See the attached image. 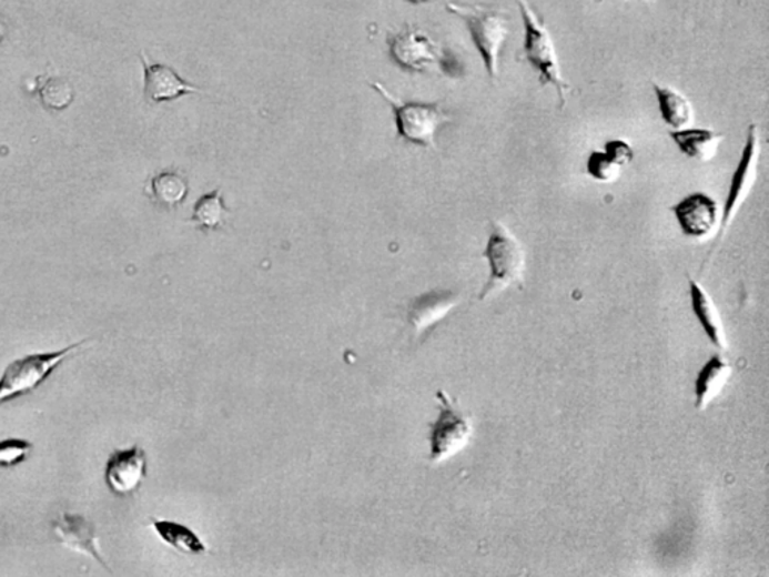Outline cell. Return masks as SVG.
Wrapping results in <instances>:
<instances>
[{
	"label": "cell",
	"mask_w": 769,
	"mask_h": 577,
	"mask_svg": "<svg viewBox=\"0 0 769 577\" xmlns=\"http://www.w3.org/2000/svg\"><path fill=\"white\" fill-rule=\"evenodd\" d=\"M33 445L29 441L10 438L0 441V468H16L28 460Z\"/></svg>",
	"instance_id": "603a6c76"
},
{
	"label": "cell",
	"mask_w": 769,
	"mask_h": 577,
	"mask_svg": "<svg viewBox=\"0 0 769 577\" xmlns=\"http://www.w3.org/2000/svg\"><path fill=\"white\" fill-rule=\"evenodd\" d=\"M688 288H690V303L692 313L696 320L702 326L704 333L707 334L708 341L712 343L717 350L728 351V335H726L724 320L718 312L716 303L708 294L707 288L688 275Z\"/></svg>",
	"instance_id": "5bb4252c"
},
{
	"label": "cell",
	"mask_w": 769,
	"mask_h": 577,
	"mask_svg": "<svg viewBox=\"0 0 769 577\" xmlns=\"http://www.w3.org/2000/svg\"><path fill=\"white\" fill-rule=\"evenodd\" d=\"M760 154H762V140H760L759 125L751 124L749 131H747L746 143H743L737 169H735L732 180H730L728 196H726L724 211H721L716 243H714L705 265H707L708 261H711L717 249L720 247L726 233H728L730 224L733 223L735 216L738 215L741 207L746 205L747 199L750 198L756 181H758Z\"/></svg>",
	"instance_id": "8992f818"
},
{
	"label": "cell",
	"mask_w": 769,
	"mask_h": 577,
	"mask_svg": "<svg viewBox=\"0 0 769 577\" xmlns=\"http://www.w3.org/2000/svg\"><path fill=\"white\" fill-rule=\"evenodd\" d=\"M372 88L393 109L397 133L402 139L436 150L437 131L452 122V117L439 103H406L398 100L382 83L373 82Z\"/></svg>",
	"instance_id": "5b68a950"
},
{
	"label": "cell",
	"mask_w": 769,
	"mask_h": 577,
	"mask_svg": "<svg viewBox=\"0 0 769 577\" xmlns=\"http://www.w3.org/2000/svg\"><path fill=\"white\" fill-rule=\"evenodd\" d=\"M388 47L393 61L406 71L428 72L437 68L445 71L448 65V54L439 42L414 24L389 33Z\"/></svg>",
	"instance_id": "52a82bcc"
},
{
	"label": "cell",
	"mask_w": 769,
	"mask_h": 577,
	"mask_svg": "<svg viewBox=\"0 0 769 577\" xmlns=\"http://www.w3.org/2000/svg\"><path fill=\"white\" fill-rule=\"evenodd\" d=\"M621 172V165L615 163L605 151L590 152L588 161H586V173L594 181L603 182V184L618 181Z\"/></svg>",
	"instance_id": "7402d4cb"
},
{
	"label": "cell",
	"mask_w": 769,
	"mask_h": 577,
	"mask_svg": "<svg viewBox=\"0 0 769 577\" xmlns=\"http://www.w3.org/2000/svg\"><path fill=\"white\" fill-rule=\"evenodd\" d=\"M91 342V338H87V341L72 343L63 350L21 356L12 361L0 376V405L36 392L53 375L63 361L70 358L72 354H78Z\"/></svg>",
	"instance_id": "277c9868"
},
{
	"label": "cell",
	"mask_w": 769,
	"mask_h": 577,
	"mask_svg": "<svg viewBox=\"0 0 769 577\" xmlns=\"http://www.w3.org/2000/svg\"><path fill=\"white\" fill-rule=\"evenodd\" d=\"M7 36H8V23H7L6 17L0 14V42L6 40Z\"/></svg>",
	"instance_id": "d4e9b609"
},
{
	"label": "cell",
	"mask_w": 769,
	"mask_h": 577,
	"mask_svg": "<svg viewBox=\"0 0 769 577\" xmlns=\"http://www.w3.org/2000/svg\"><path fill=\"white\" fill-rule=\"evenodd\" d=\"M483 256L487 259L490 273L478 300L490 298L512 284L524 286L526 263L524 247L505 224L492 222Z\"/></svg>",
	"instance_id": "3957f363"
},
{
	"label": "cell",
	"mask_w": 769,
	"mask_h": 577,
	"mask_svg": "<svg viewBox=\"0 0 769 577\" xmlns=\"http://www.w3.org/2000/svg\"><path fill=\"white\" fill-rule=\"evenodd\" d=\"M518 10H520L522 20H524L525 59L538 72L539 83H542L543 88L552 87L556 89L559 97V108L564 109L571 87L564 79L563 70H560L554 38H552L549 29L546 28L544 21L538 19L533 7L526 0H518Z\"/></svg>",
	"instance_id": "6da1fadb"
},
{
	"label": "cell",
	"mask_w": 769,
	"mask_h": 577,
	"mask_svg": "<svg viewBox=\"0 0 769 577\" xmlns=\"http://www.w3.org/2000/svg\"><path fill=\"white\" fill-rule=\"evenodd\" d=\"M732 376V366L724 355L716 354L700 368L695 381V407L698 411L707 409L721 392Z\"/></svg>",
	"instance_id": "9a60e30c"
},
{
	"label": "cell",
	"mask_w": 769,
	"mask_h": 577,
	"mask_svg": "<svg viewBox=\"0 0 769 577\" xmlns=\"http://www.w3.org/2000/svg\"><path fill=\"white\" fill-rule=\"evenodd\" d=\"M406 2H409V3H424V2H428V0H406Z\"/></svg>",
	"instance_id": "484cf974"
},
{
	"label": "cell",
	"mask_w": 769,
	"mask_h": 577,
	"mask_svg": "<svg viewBox=\"0 0 769 577\" xmlns=\"http://www.w3.org/2000/svg\"><path fill=\"white\" fill-rule=\"evenodd\" d=\"M151 194L161 206H180L189 194V181L180 172L159 173L152 178Z\"/></svg>",
	"instance_id": "d6986e66"
},
{
	"label": "cell",
	"mask_w": 769,
	"mask_h": 577,
	"mask_svg": "<svg viewBox=\"0 0 769 577\" xmlns=\"http://www.w3.org/2000/svg\"><path fill=\"white\" fill-rule=\"evenodd\" d=\"M144 68V97L149 103L160 104L175 101L190 93H202L201 89L182 79L173 68L163 63H149L142 53Z\"/></svg>",
	"instance_id": "7c38bea8"
},
{
	"label": "cell",
	"mask_w": 769,
	"mask_h": 577,
	"mask_svg": "<svg viewBox=\"0 0 769 577\" xmlns=\"http://www.w3.org/2000/svg\"><path fill=\"white\" fill-rule=\"evenodd\" d=\"M672 212L679 229L690 240H707L720 226V205L716 199L704 191L687 194L677 205L672 206Z\"/></svg>",
	"instance_id": "9c48e42d"
},
{
	"label": "cell",
	"mask_w": 769,
	"mask_h": 577,
	"mask_svg": "<svg viewBox=\"0 0 769 577\" xmlns=\"http://www.w3.org/2000/svg\"><path fill=\"white\" fill-rule=\"evenodd\" d=\"M227 216L229 210L223 201V194H221V190H215L195 202L191 222L198 227L206 229V231H216V229L224 226Z\"/></svg>",
	"instance_id": "ffe728a7"
},
{
	"label": "cell",
	"mask_w": 769,
	"mask_h": 577,
	"mask_svg": "<svg viewBox=\"0 0 769 577\" xmlns=\"http://www.w3.org/2000/svg\"><path fill=\"white\" fill-rule=\"evenodd\" d=\"M652 89L666 125L672 126L674 130H681L691 124L695 110H692L691 101L682 92L660 83H652Z\"/></svg>",
	"instance_id": "e0dca14e"
},
{
	"label": "cell",
	"mask_w": 769,
	"mask_h": 577,
	"mask_svg": "<svg viewBox=\"0 0 769 577\" xmlns=\"http://www.w3.org/2000/svg\"><path fill=\"white\" fill-rule=\"evenodd\" d=\"M439 415L431 424V462L441 464L463 452L473 436V422L445 392H437Z\"/></svg>",
	"instance_id": "ba28073f"
},
{
	"label": "cell",
	"mask_w": 769,
	"mask_h": 577,
	"mask_svg": "<svg viewBox=\"0 0 769 577\" xmlns=\"http://www.w3.org/2000/svg\"><path fill=\"white\" fill-rule=\"evenodd\" d=\"M670 139L687 159L708 163L717 155L725 135L709 129H688L686 126V129L672 130Z\"/></svg>",
	"instance_id": "2e32d148"
},
{
	"label": "cell",
	"mask_w": 769,
	"mask_h": 577,
	"mask_svg": "<svg viewBox=\"0 0 769 577\" xmlns=\"http://www.w3.org/2000/svg\"><path fill=\"white\" fill-rule=\"evenodd\" d=\"M446 10L461 17L482 54L488 78H499V58L509 33V17L499 8L448 3Z\"/></svg>",
	"instance_id": "7a4b0ae2"
},
{
	"label": "cell",
	"mask_w": 769,
	"mask_h": 577,
	"mask_svg": "<svg viewBox=\"0 0 769 577\" xmlns=\"http://www.w3.org/2000/svg\"><path fill=\"white\" fill-rule=\"evenodd\" d=\"M152 528H154L156 536L173 549L190 555H205L208 551L202 538L186 525L172 520H154Z\"/></svg>",
	"instance_id": "ac0fdd59"
},
{
	"label": "cell",
	"mask_w": 769,
	"mask_h": 577,
	"mask_svg": "<svg viewBox=\"0 0 769 577\" xmlns=\"http://www.w3.org/2000/svg\"><path fill=\"white\" fill-rule=\"evenodd\" d=\"M52 528L59 543H62L68 549L88 555L93 561L108 568V564L101 555L100 546H98L95 526L87 517L72 515V513H61L57 519L52 520Z\"/></svg>",
	"instance_id": "8fae6325"
},
{
	"label": "cell",
	"mask_w": 769,
	"mask_h": 577,
	"mask_svg": "<svg viewBox=\"0 0 769 577\" xmlns=\"http://www.w3.org/2000/svg\"><path fill=\"white\" fill-rule=\"evenodd\" d=\"M458 303H461V294L456 291L435 288L412 301L407 310V321L414 326L416 333H423L444 320Z\"/></svg>",
	"instance_id": "4fadbf2b"
},
{
	"label": "cell",
	"mask_w": 769,
	"mask_h": 577,
	"mask_svg": "<svg viewBox=\"0 0 769 577\" xmlns=\"http://www.w3.org/2000/svg\"><path fill=\"white\" fill-rule=\"evenodd\" d=\"M603 151H605L615 163L621 165L623 169L630 165L633 160H635V150H633L630 142L624 139L607 140L605 150Z\"/></svg>",
	"instance_id": "cb8c5ba5"
},
{
	"label": "cell",
	"mask_w": 769,
	"mask_h": 577,
	"mask_svg": "<svg viewBox=\"0 0 769 577\" xmlns=\"http://www.w3.org/2000/svg\"><path fill=\"white\" fill-rule=\"evenodd\" d=\"M38 93L45 109L61 112L74 100V88L63 78H52V75H42L38 79Z\"/></svg>",
	"instance_id": "44dd1931"
},
{
	"label": "cell",
	"mask_w": 769,
	"mask_h": 577,
	"mask_svg": "<svg viewBox=\"0 0 769 577\" xmlns=\"http://www.w3.org/2000/svg\"><path fill=\"white\" fill-rule=\"evenodd\" d=\"M148 474L146 453L134 445L127 449H117L105 464V485L117 496H129L138 492Z\"/></svg>",
	"instance_id": "30bf717a"
}]
</instances>
